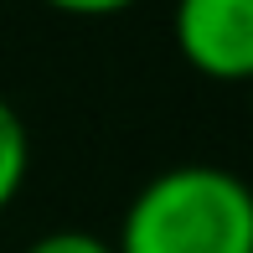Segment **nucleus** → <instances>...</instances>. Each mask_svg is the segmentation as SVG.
<instances>
[{"mask_svg": "<svg viewBox=\"0 0 253 253\" xmlns=\"http://www.w3.org/2000/svg\"><path fill=\"white\" fill-rule=\"evenodd\" d=\"M26 160H31V140H26V124L21 114L0 98V212L16 202L21 181H26Z\"/></svg>", "mask_w": 253, "mask_h": 253, "instance_id": "7ed1b4c3", "label": "nucleus"}, {"mask_svg": "<svg viewBox=\"0 0 253 253\" xmlns=\"http://www.w3.org/2000/svg\"><path fill=\"white\" fill-rule=\"evenodd\" d=\"M26 253H119L109 238L98 233H78V227H57V233H42Z\"/></svg>", "mask_w": 253, "mask_h": 253, "instance_id": "20e7f679", "label": "nucleus"}, {"mask_svg": "<svg viewBox=\"0 0 253 253\" xmlns=\"http://www.w3.org/2000/svg\"><path fill=\"white\" fill-rule=\"evenodd\" d=\"M119 253H253V186L238 170L186 160L134 191Z\"/></svg>", "mask_w": 253, "mask_h": 253, "instance_id": "f257e3e1", "label": "nucleus"}, {"mask_svg": "<svg viewBox=\"0 0 253 253\" xmlns=\"http://www.w3.org/2000/svg\"><path fill=\"white\" fill-rule=\"evenodd\" d=\"M42 5L62 10V16H119V10L134 5V0H42Z\"/></svg>", "mask_w": 253, "mask_h": 253, "instance_id": "39448f33", "label": "nucleus"}, {"mask_svg": "<svg viewBox=\"0 0 253 253\" xmlns=\"http://www.w3.org/2000/svg\"><path fill=\"white\" fill-rule=\"evenodd\" d=\"M170 31L202 78L253 83V0H176Z\"/></svg>", "mask_w": 253, "mask_h": 253, "instance_id": "f03ea898", "label": "nucleus"}]
</instances>
